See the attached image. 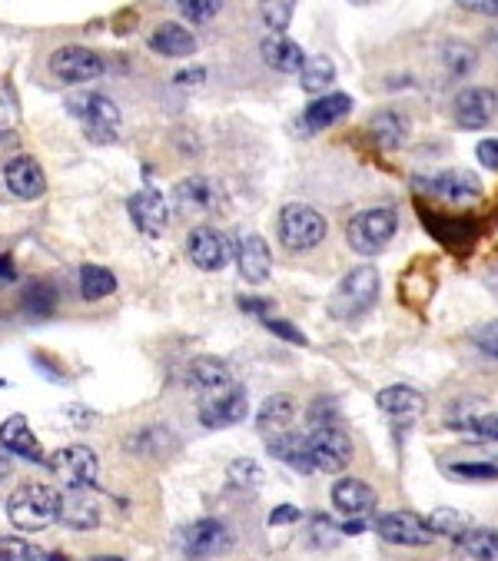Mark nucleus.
I'll return each mask as SVG.
<instances>
[{"label":"nucleus","mask_w":498,"mask_h":561,"mask_svg":"<svg viewBox=\"0 0 498 561\" xmlns=\"http://www.w3.org/2000/svg\"><path fill=\"white\" fill-rule=\"evenodd\" d=\"M455 123L462 130H482L485 123L495 120L498 113V93L492 87H465L455 97Z\"/></svg>","instance_id":"obj_13"},{"label":"nucleus","mask_w":498,"mask_h":561,"mask_svg":"<svg viewBox=\"0 0 498 561\" xmlns=\"http://www.w3.org/2000/svg\"><path fill=\"white\" fill-rule=\"evenodd\" d=\"M0 279H14V259L0 256Z\"/></svg>","instance_id":"obj_51"},{"label":"nucleus","mask_w":498,"mask_h":561,"mask_svg":"<svg viewBox=\"0 0 498 561\" xmlns=\"http://www.w3.org/2000/svg\"><path fill=\"white\" fill-rule=\"evenodd\" d=\"M409 130H412V123L409 117L402 110H379L376 117L369 120V137L372 143H379L382 150H396L402 147V143L409 140Z\"/></svg>","instance_id":"obj_26"},{"label":"nucleus","mask_w":498,"mask_h":561,"mask_svg":"<svg viewBox=\"0 0 498 561\" xmlns=\"http://www.w3.org/2000/svg\"><path fill=\"white\" fill-rule=\"evenodd\" d=\"M246 389L236 386L230 392H220V396H206L200 399V422L206 429H226V425H236L246 419Z\"/></svg>","instance_id":"obj_19"},{"label":"nucleus","mask_w":498,"mask_h":561,"mask_svg":"<svg viewBox=\"0 0 498 561\" xmlns=\"http://www.w3.org/2000/svg\"><path fill=\"white\" fill-rule=\"evenodd\" d=\"M469 432L479 435V439L498 442V412H482V415H475L472 425H469Z\"/></svg>","instance_id":"obj_44"},{"label":"nucleus","mask_w":498,"mask_h":561,"mask_svg":"<svg viewBox=\"0 0 498 561\" xmlns=\"http://www.w3.org/2000/svg\"><path fill=\"white\" fill-rule=\"evenodd\" d=\"M113 289H117V276H113L107 266L87 263L80 269V296L87 299V303H97V299L110 296Z\"/></svg>","instance_id":"obj_32"},{"label":"nucleus","mask_w":498,"mask_h":561,"mask_svg":"<svg viewBox=\"0 0 498 561\" xmlns=\"http://www.w3.org/2000/svg\"><path fill=\"white\" fill-rule=\"evenodd\" d=\"M236 263H240V276L253 286L266 283L269 273H273V253H269L259 233H243L236 240Z\"/></svg>","instance_id":"obj_20"},{"label":"nucleus","mask_w":498,"mask_h":561,"mask_svg":"<svg viewBox=\"0 0 498 561\" xmlns=\"http://www.w3.org/2000/svg\"><path fill=\"white\" fill-rule=\"evenodd\" d=\"M4 183L17 200H40V196L47 193L44 166L34 157H27V153H20V157L4 163Z\"/></svg>","instance_id":"obj_16"},{"label":"nucleus","mask_w":498,"mask_h":561,"mask_svg":"<svg viewBox=\"0 0 498 561\" xmlns=\"http://www.w3.org/2000/svg\"><path fill=\"white\" fill-rule=\"evenodd\" d=\"M412 190L445 203H475L482 196V180L469 170H442L432 176H415Z\"/></svg>","instance_id":"obj_7"},{"label":"nucleus","mask_w":498,"mask_h":561,"mask_svg":"<svg viewBox=\"0 0 498 561\" xmlns=\"http://www.w3.org/2000/svg\"><path fill=\"white\" fill-rule=\"evenodd\" d=\"M459 545L472 561H498V532L489 525H472L459 538Z\"/></svg>","instance_id":"obj_31"},{"label":"nucleus","mask_w":498,"mask_h":561,"mask_svg":"<svg viewBox=\"0 0 498 561\" xmlns=\"http://www.w3.org/2000/svg\"><path fill=\"white\" fill-rule=\"evenodd\" d=\"M0 561H40V552L24 538H0Z\"/></svg>","instance_id":"obj_39"},{"label":"nucleus","mask_w":498,"mask_h":561,"mask_svg":"<svg viewBox=\"0 0 498 561\" xmlns=\"http://www.w3.org/2000/svg\"><path fill=\"white\" fill-rule=\"evenodd\" d=\"M47 561H70L67 555H60V552H54V555H47Z\"/></svg>","instance_id":"obj_54"},{"label":"nucleus","mask_w":498,"mask_h":561,"mask_svg":"<svg viewBox=\"0 0 498 561\" xmlns=\"http://www.w3.org/2000/svg\"><path fill=\"white\" fill-rule=\"evenodd\" d=\"M14 127H17V113L10 107L7 100H0V143L7 137H14Z\"/></svg>","instance_id":"obj_47"},{"label":"nucleus","mask_w":498,"mask_h":561,"mask_svg":"<svg viewBox=\"0 0 498 561\" xmlns=\"http://www.w3.org/2000/svg\"><path fill=\"white\" fill-rule=\"evenodd\" d=\"M24 309H27V316H34V319H44L50 316L57 309V289L50 286V283H34L27 289V296H24Z\"/></svg>","instance_id":"obj_36"},{"label":"nucleus","mask_w":498,"mask_h":561,"mask_svg":"<svg viewBox=\"0 0 498 561\" xmlns=\"http://www.w3.org/2000/svg\"><path fill=\"white\" fill-rule=\"evenodd\" d=\"M376 502H379L376 488L362 479H339L332 485V505H336L342 515H349V522L352 518H366L372 508H376Z\"/></svg>","instance_id":"obj_22"},{"label":"nucleus","mask_w":498,"mask_h":561,"mask_svg":"<svg viewBox=\"0 0 498 561\" xmlns=\"http://www.w3.org/2000/svg\"><path fill=\"white\" fill-rule=\"evenodd\" d=\"M379 289H382V279L376 266H369V263L352 266L349 273L339 279V286L332 289L329 316L339 322L366 316L369 309L379 303Z\"/></svg>","instance_id":"obj_1"},{"label":"nucleus","mask_w":498,"mask_h":561,"mask_svg":"<svg viewBox=\"0 0 498 561\" xmlns=\"http://www.w3.org/2000/svg\"><path fill=\"white\" fill-rule=\"evenodd\" d=\"M57 522H64L67 528H77V532L97 528L100 505H97V498H93V488H64V492H60V505H57Z\"/></svg>","instance_id":"obj_17"},{"label":"nucleus","mask_w":498,"mask_h":561,"mask_svg":"<svg viewBox=\"0 0 498 561\" xmlns=\"http://www.w3.org/2000/svg\"><path fill=\"white\" fill-rule=\"evenodd\" d=\"M329 223L326 216L309 203H286L279 210V243L293 253H309L326 240Z\"/></svg>","instance_id":"obj_5"},{"label":"nucleus","mask_w":498,"mask_h":561,"mask_svg":"<svg viewBox=\"0 0 498 561\" xmlns=\"http://www.w3.org/2000/svg\"><path fill=\"white\" fill-rule=\"evenodd\" d=\"M200 83L203 80V70H183V74H176V83Z\"/></svg>","instance_id":"obj_52"},{"label":"nucleus","mask_w":498,"mask_h":561,"mask_svg":"<svg viewBox=\"0 0 498 561\" xmlns=\"http://www.w3.org/2000/svg\"><path fill=\"white\" fill-rule=\"evenodd\" d=\"M309 445V462H313V472L339 475L342 469H349L352 462V439L339 425H319L306 435Z\"/></svg>","instance_id":"obj_6"},{"label":"nucleus","mask_w":498,"mask_h":561,"mask_svg":"<svg viewBox=\"0 0 498 561\" xmlns=\"http://www.w3.org/2000/svg\"><path fill=\"white\" fill-rule=\"evenodd\" d=\"M67 110L74 113L77 123L87 130V137L93 143H113L120 137V110H117V103L110 97H103V93H93V90L74 93V97H67Z\"/></svg>","instance_id":"obj_4"},{"label":"nucleus","mask_w":498,"mask_h":561,"mask_svg":"<svg viewBox=\"0 0 498 561\" xmlns=\"http://www.w3.org/2000/svg\"><path fill=\"white\" fill-rule=\"evenodd\" d=\"M296 412H299L296 399L289 396V392H276V396H269L263 405H259V412H256V429L263 432L266 442H269V439H276V435L289 432V425H293Z\"/></svg>","instance_id":"obj_23"},{"label":"nucleus","mask_w":498,"mask_h":561,"mask_svg":"<svg viewBox=\"0 0 498 561\" xmlns=\"http://www.w3.org/2000/svg\"><path fill=\"white\" fill-rule=\"evenodd\" d=\"M47 469L57 475L64 488H93L100 475V462L97 452L87 449V445H67V449L50 455Z\"/></svg>","instance_id":"obj_8"},{"label":"nucleus","mask_w":498,"mask_h":561,"mask_svg":"<svg viewBox=\"0 0 498 561\" xmlns=\"http://www.w3.org/2000/svg\"><path fill=\"white\" fill-rule=\"evenodd\" d=\"M240 306L246 309V313H253V316H266V319H269V309H273V303H269V299H253V296H243V299H240Z\"/></svg>","instance_id":"obj_49"},{"label":"nucleus","mask_w":498,"mask_h":561,"mask_svg":"<svg viewBox=\"0 0 498 561\" xmlns=\"http://www.w3.org/2000/svg\"><path fill=\"white\" fill-rule=\"evenodd\" d=\"M419 210H422V206H419ZM422 220H425V230H429L445 249H452V253L469 249L482 233V226L475 223L472 216H462V220H459V216H442V213L422 210Z\"/></svg>","instance_id":"obj_14"},{"label":"nucleus","mask_w":498,"mask_h":561,"mask_svg":"<svg viewBox=\"0 0 498 561\" xmlns=\"http://www.w3.org/2000/svg\"><path fill=\"white\" fill-rule=\"evenodd\" d=\"M475 157H479L482 166H489V170L498 173V140H479V147H475Z\"/></svg>","instance_id":"obj_45"},{"label":"nucleus","mask_w":498,"mask_h":561,"mask_svg":"<svg viewBox=\"0 0 498 561\" xmlns=\"http://www.w3.org/2000/svg\"><path fill=\"white\" fill-rule=\"evenodd\" d=\"M293 14H296V4H289V0H283V4H263V20L273 34H283Z\"/></svg>","instance_id":"obj_41"},{"label":"nucleus","mask_w":498,"mask_h":561,"mask_svg":"<svg viewBox=\"0 0 498 561\" xmlns=\"http://www.w3.org/2000/svg\"><path fill=\"white\" fill-rule=\"evenodd\" d=\"M266 449L273 452L279 462H286L293 472H299V475L313 472V462H309V445H306V435L303 432H283V435H276V439L266 442Z\"/></svg>","instance_id":"obj_28"},{"label":"nucleus","mask_w":498,"mask_h":561,"mask_svg":"<svg viewBox=\"0 0 498 561\" xmlns=\"http://www.w3.org/2000/svg\"><path fill=\"white\" fill-rule=\"evenodd\" d=\"M0 449L17 455V459H27V462H37V465H47V452L44 445L34 432H30V422L24 415H10V419L0 422Z\"/></svg>","instance_id":"obj_18"},{"label":"nucleus","mask_w":498,"mask_h":561,"mask_svg":"<svg viewBox=\"0 0 498 561\" xmlns=\"http://www.w3.org/2000/svg\"><path fill=\"white\" fill-rule=\"evenodd\" d=\"M173 196L183 213H206L216 206V190L206 180H200V176H190V180L176 183Z\"/></svg>","instance_id":"obj_30"},{"label":"nucleus","mask_w":498,"mask_h":561,"mask_svg":"<svg viewBox=\"0 0 498 561\" xmlns=\"http://www.w3.org/2000/svg\"><path fill=\"white\" fill-rule=\"evenodd\" d=\"M376 535L389 545H402V548H425L435 542L432 528L425 525V518L415 512H386L376 518Z\"/></svg>","instance_id":"obj_11"},{"label":"nucleus","mask_w":498,"mask_h":561,"mask_svg":"<svg viewBox=\"0 0 498 561\" xmlns=\"http://www.w3.org/2000/svg\"><path fill=\"white\" fill-rule=\"evenodd\" d=\"M186 256L203 273H216L233 259V246L216 226H193L190 236H186Z\"/></svg>","instance_id":"obj_10"},{"label":"nucleus","mask_w":498,"mask_h":561,"mask_svg":"<svg viewBox=\"0 0 498 561\" xmlns=\"http://www.w3.org/2000/svg\"><path fill=\"white\" fill-rule=\"evenodd\" d=\"M220 0H183L180 4V14L186 20H193V24H206V20H213L220 14Z\"/></svg>","instance_id":"obj_40"},{"label":"nucleus","mask_w":498,"mask_h":561,"mask_svg":"<svg viewBox=\"0 0 498 561\" xmlns=\"http://www.w3.org/2000/svg\"><path fill=\"white\" fill-rule=\"evenodd\" d=\"M259 54H263L266 67H273L276 74H299L306 64V50L296 44V40H289L286 34H269L263 37V44H259Z\"/></svg>","instance_id":"obj_24"},{"label":"nucleus","mask_w":498,"mask_h":561,"mask_svg":"<svg viewBox=\"0 0 498 561\" xmlns=\"http://www.w3.org/2000/svg\"><path fill=\"white\" fill-rule=\"evenodd\" d=\"M60 492L44 482H24L17 485L7 498V518L20 532H44L57 522Z\"/></svg>","instance_id":"obj_2"},{"label":"nucleus","mask_w":498,"mask_h":561,"mask_svg":"<svg viewBox=\"0 0 498 561\" xmlns=\"http://www.w3.org/2000/svg\"><path fill=\"white\" fill-rule=\"evenodd\" d=\"M396 230H399L396 210H389V206H372V210H362L346 223V243L352 253L376 256L392 243Z\"/></svg>","instance_id":"obj_3"},{"label":"nucleus","mask_w":498,"mask_h":561,"mask_svg":"<svg viewBox=\"0 0 498 561\" xmlns=\"http://www.w3.org/2000/svg\"><path fill=\"white\" fill-rule=\"evenodd\" d=\"M127 210H130L133 226L147 236H160V233H166V226H170V203H166L163 193L150 190V186L130 196Z\"/></svg>","instance_id":"obj_15"},{"label":"nucleus","mask_w":498,"mask_h":561,"mask_svg":"<svg viewBox=\"0 0 498 561\" xmlns=\"http://www.w3.org/2000/svg\"><path fill=\"white\" fill-rule=\"evenodd\" d=\"M266 329L273 332V336H279V339H286V342H293V346H306V336L303 332H299L293 322H286V319H276V316H269L266 319Z\"/></svg>","instance_id":"obj_43"},{"label":"nucleus","mask_w":498,"mask_h":561,"mask_svg":"<svg viewBox=\"0 0 498 561\" xmlns=\"http://www.w3.org/2000/svg\"><path fill=\"white\" fill-rule=\"evenodd\" d=\"M299 83H303L306 93H326V87L336 83V64L326 54L306 57L303 70H299Z\"/></svg>","instance_id":"obj_33"},{"label":"nucleus","mask_w":498,"mask_h":561,"mask_svg":"<svg viewBox=\"0 0 498 561\" xmlns=\"http://www.w3.org/2000/svg\"><path fill=\"white\" fill-rule=\"evenodd\" d=\"M425 525L432 528V535H445V538H452V542H459L472 528V518L459 512V508H435V512L425 518Z\"/></svg>","instance_id":"obj_34"},{"label":"nucleus","mask_w":498,"mask_h":561,"mask_svg":"<svg viewBox=\"0 0 498 561\" xmlns=\"http://www.w3.org/2000/svg\"><path fill=\"white\" fill-rule=\"evenodd\" d=\"M442 60L452 77H465V74H472L475 64H479V50H475L472 44H465V40H449V44L442 47Z\"/></svg>","instance_id":"obj_35"},{"label":"nucleus","mask_w":498,"mask_h":561,"mask_svg":"<svg viewBox=\"0 0 498 561\" xmlns=\"http://www.w3.org/2000/svg\"><path fill=\"white\" fill-rule=\"evenodd\" d=\"M87 561H127V558H120V555H93Z\"/></svg>","instance_id":"obj_53"},{"label":"nucleus","mask_w":498,"mask_h":561,"mask_svg":"<svg viewBox=\"0 0 498 561\" xmlns=\"http://www.w3.org/2000/svg\"><path fill=\"white\" fill-rule=\"evenodd\" d=\"M103 70H107V64H103V57L90 47L67 44L50 54V74L64 83H90V80H97Z\"/></svg>","instance_id":"obj_9"},{"label":"nucleus","mask_w":498,"mask_h":561,"mask_svg":"<svg viewBox=\"0 0 498 561\" xmlns=\"http://www.w3.org/2000/svg\"><path fill=\"white\" fill-rule=\"evenodd\" d=\"M449 475L465 482H498V465L495 462H455L449 465Z\"/></svg>","instance_id":"obj_37"},{"label":"nucleus","mask_w":498,"mask_h":561,"mask_svg":"<svg viewBox=\"0 0 498 561\" xmlns=\"http://www.w3.org/2000/svg\"><path fill=\"white\" fill-rule=\"evenodd\" d=\"M376 405L392 419H419L425 412V396L412 386H389L376 396Z\"/></svg>","instance_id":"obj_27"},{"label":"nucleus","mask_w":498,"mask_h":561,"mask_svg":"<svg viewBox=\"0 0 498 561\" xmlns=\"http://www.w3.org/2000/svg\"><path fill=\"white\" fill-rule=\"evenodd\" d=\"M472 342L485 352V356L498 359V319L485 322V326L475 329V332H472Z\"/></svg>","instance_id":"obj_42"},{"label":"nucleus","mask_w":498,"mask_h":561,"mask_svg":"<svg viewBox=\"0 0 498 561\" xmlns=\"http://www.w3.org/2000/svg\"><path fill=\"white\" fill-rule=\"evenodd\" d=\"M190 379H193V386L200 389V399L220 396V392H230V389L240 386L233 376V369L226 366V362L213 359V356H196L190 362Z\"/></svg>","instance_id":"obj_21"},{"label":"nucleus","mask_w":498,"mask_h":561,"mask_svg":"<svg viewBox=\"0 0 498 561\" xmlns=\"http://www.w3.org/2000/svg\"><path fill=\"white\" fill-rule=\"evenodd\" d=\"M226 475H230V485L236 488H253L256 492V488L263 485V469H259L253 459H236Z\"/></svg>","instance_id":"obj_38"},{"label":"nucleus","mask_w":498,"mask_h":561,"mask_svg":"<svg viewBox=\"0 0 498 561\" xmlns=\"http://www.w3.org/2000/svg\"><path fill=\"white\" fill-rule=\"evenodd\" d=\"M299 518H303V512H299L296 505H279V508H273V512H269V525H293V522H299Z\"/></svg>","instance_id":"obj_46"},{"label":"nucleus","mask_w":498,"mask_h":561,"mask_svg":"<svg viewBox=\"0 0 498 561\" xmlns=\"http://www.w3.org/2000/svg\"><path fill=\"white\" fill-rule=\"evenodd\" d=\"M10 475H14V455L0 449V482H7Z\"/></svg>","instance_id":"obj_50"},{"label":"nucleus","mask_w":498,"mask_h":561,"mask_svg":"<svg viewBox=\"0 0 498 561\" xmlns=\"http://www.w3.org/2000/svg\"><path fill=\"white\" fill-rule=\"evenodd\" d=\"M459 7L472 10V14H485V17H498V0H462Z\"/></svg>","instance_id":"obj_48"},{"label":"nucleus","mask_w":498,"mask_h":561,"mask_svg":"<svg viewBox=\"0 0 498 561\" xmlns=\"http://www.w3.org/2000/svg\"><path fill=\"white\" fill-rule=\"evenodd\" d=\"M150 47L163 57H193L196 54V37L183 24L166 20L150 34Z\"/></svg>","instance_id":"obj_29"},{"label":"nucleus","mask_w":498,"mask_h":561,"mask_svg":"<svg viewBox=\"0 0 498 561\" xmlns=\"http://www.w3.org/2000/svg\"><path fill=\"white\" fill-rule=\"evenodd\" d=\"M183 548L193 561L226 555L233 548V532H230V525L220 522V518H200V522H193L190 528H186Z\"/></svg>","instance_id":"obj_12"},{"label":"nucleus","mask_w":498,"mask_h":561,"mask_svg":"<svg viewBox=\"0 0 498 561\" xmlns=\"http://www.w3.org/2000/svg\"><path fill=\"white\" fill-rule=\"evenodd\" d=\"M346 113H352V97H349V93L329 90V93H323V97L313 100L303 110V127L306 130H326L336 120L346 117Z\"/></svg>","instance_id":"obj_25"}]
</instances>
